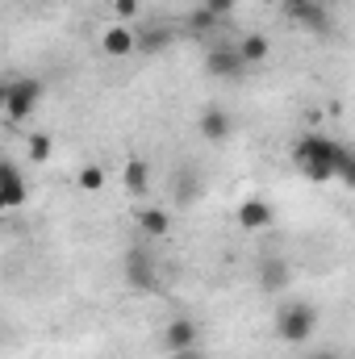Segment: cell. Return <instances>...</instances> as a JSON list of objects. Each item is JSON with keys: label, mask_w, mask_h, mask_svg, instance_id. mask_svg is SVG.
<instances>
[{"label": "cell", "mask_w": 355, "mask_h": 359, "mask_svg": "<svg viewBox=\"0 0 355 359\" xmlns=\"http://www.w3.org/2000/svg\"><path fill=\"white\" fill-rule=\"evenodd\" d=\"M335 155H339V138H330V134H322V130L301 134V138L293 142V163H297V172L305 180H314V184L335 180Z\"/></svg>", "instance_id": "obj_1"}, {"label": "cell", "mask_w": 355, "mask_h": 359, "mask_svg": "<svg viewBox=\"0 0 355 359\" xmlns=\"http://www.w3.org/2000/svg\"><path fill=\"white\" fill-rule=\"evenodd\" d=\"M276 339L288 347H301L318 334V309L309 301H280L276 305Z\"/></svg>", "instance_id": "obj_2"}, {"label": "cell", "mask_w": 355, "mask_h": 359, "mask_svg": "<svg viewBox=\"0 0 355 359\" xmlns=\"http://www.w3.org/2000/svg\"><path fill=\"white\" fill-rule=\"evenodd\" d=\"M121 280H126V288L130 292H159L163 288V271H159V259H155V251L151 247H130L126 255H121Z\"/></svg>", "instance_id": "obj_3"}, {"label": "cell", "mask_w": 355, "mask_h": 359, "mask_svg": "<svg viewBox=\"0 0 355 359\" xmlns=\"http://www.w3.org/2000/svg\"><path fill=\"white\" fill-rule=\"evenodd\" d=\"M42 96H46V84H42V80H34V76H17V80H8L4 113H0V117H8L13 126H21V121H29V117L38 113Z\"/></svg>", "instance_id": "obj_4"}, {"label": "cell", "mask_w": 355, "mask_h": 359, "mask_svg": "<svg viewBox=\"0 0 355 359\" xmlns=\"http://www.w3.org/2000/svg\"><path fill=\"white\" fill-rule=\"evenodd\" d=\"M205 72L213 76V80H230V84H239L251 67L243 63V55H239V46H226V42H213V46H205Z\"/></svg>", "instance_id": "obj_5"}, {"label": "cell", "mask_w": 355, "mask_h": 359, "mask_svg": "<svg viewBox=\"0 0 355 359\" xmlns=\"http://www.w3.org/2000/svg\"><path fill=\"white\" fill-rule=\"evenodd\" d=\"M196 130H201V138L205 142H230V134H234V117L222 109V104H205L201 113H196Z\"/></svg>", "instance_id": "obj_6"}, {"label": "cell", "mask_w": 355, "mask_h": 359, "mask_svg": "<svg viewBox=\"0 0 355 359\" xmlns=\"http://www.w3.org/2000/svg\"><path fill=\"white\" fill-rule=\"evenodd\" d=\"M188 347H201V326L188 313H180L163 326V351L176 355V351H188Z\"/></svg>", "instance_id": "obj_7"}, {"label": "cell", "mask_w": 355, "mask_h": 359, "mask_svg": "<svg viewBox=\"0 0 355 359\" xmlns=\"http://www.w3.org/2000/svg\"><path fill=\"white\" fill-rule=\"evenodd\" d=\"M255 280H260L264 292H284V288L293 284V268H288L284 255H260V264H255Z\"/></svg>", "instance_id": "obj_8"}, {"label": "cell", "mask_w": 355, "mask_h": 359, "mask_svg": "<svg viewBox=\"0 0 355 359\" xmlns=\"http://www.w3.org/2000/svg\"><path fill=\"white\" fill-rule=\"evenodd\" d=\"M284 8H288V17H293L297 25H305V29H314V34H330V29H335L322 0H288Z\"/></svg>", "instance_id": "obj_9"}, {"label": "cell", "mask_w": 355, "mask_h": 359, "mask_svg": "<svg viewBox=\"0 0 355 359\" xmlns=\"http://www.w3.org/2000/svg\"><path fill=\"white\" fill-rule=\"evenodd\" d=\"M0 192H4V201H8V209H21V205L29 201V188H25L21 168H17L13 159H0Z\"/></svg>", "instance_id": "obj_10"}, {"label": "cell", "mask_w": 355, "mask_h": 359, "mask_svg": "<svg viewBox=\"0 0 355 359\" xmlns=\"http://www.w3.org/2000/svg\"><path fill=\"white\" fill-rule=\"evenodd\" d=\"M100 50H105L109 59H130V55H134V29H126L121 21L109 25V29L100 34Z\"/></svg>", "instance_id": "obj_11"}, {"label": "cell", "mask_w": 355, "mask_h": 359, "mask_svg": "<svg viewBox=\"0 0 355 359\" xmlns=\"http://www.w3.org/2000/svg\"><path fill=\"white\" fill-rule=\"evenodd\" d=\"M272 222H276V213H272V205L260 201V196H247V201L239 205V226H243V230H264Z\"/></svg>", "instance_id": "obj_12"}, {"label": "cell", "mask_w": 355, "mask_h": 359, "mask_svg": "<svg viewBox=\"0 0 355 359\" xmlns=\"http://www.w3.org/2000/svg\"><path fill=\"white\" fill-rule=\"evenodd\" d=\"M121 184H126V192H147L151 188V163L147 159H138V155H130L126 163H121Z\"/></svg>", "instance_id": "obj_13"}, {"label": "cell", "mask_w": 355, "mask_h": 359, "mask_svg": "<svg viewBox=\"0 0 355 359\" xmlns=\"http://www.w3.org/2000/svg\"><path fill=\"white\" fill-rule=\"evenodd\" d=\"M172 29L168 25H155V29H147V34H134V55L142 50V55H159V50H168L172 46Z\"/></svg>", "instance_id": "obj_14"}, {"label": "cell", "mask_w": 355, "mask_h": 359, "mask_svg": "<svg viewBox=\"0 0 355 359\" xmlns=\"http://www.w3.org/2000/svg\"><path fill=\"white\" fill-rule=\"evenodd\" d=\"M138 230H142L147 238H168L172 217H168L163 209H142V213H138Z\"/></svg>", "instance_id": "obj_15"}, {"label": "cell", "mask_w": 355, "mask_h": 359, "mask_svg": "<svg viewBox=\"0 0 355 359\" xmlns=\"http://www.w3.org/2000/svg\"><path fill=\"white\" fill-rule=\"evenodd\" d=\"M239 55H243V63H247V67L264 63L267 55H272V42H267V34H247V38L239 42Z\"/></svg>", "instance_id": "obj_16"}, {"label": "cell", "mask_w": 355, "mask_h": 359, "mask_svg": "<svg viewBox=\"0 0 355 359\" xmlns=\"http://www.w3.org/2000/svg\"><path fill=\"white\" fill-rule=\"evenodd\" d=\"M335 180L343 184V188H351L355 184V155L347 142H339V155H335Z\"/></svg>", "instance_id": "obj_17"}, {"label": "cell", "mask_w": 355, "mask_h": 359, "mask_svg": "<svg viewBox=\"0 0 355 359\" xmlns=\"http://www.w3.org/2000/svg\"><path fill=\"white\" fill-rule=\"evenodd\" d=\"M51 151H55L51 134H29V138H25V155H29L34 163H46V159H51Z\"/></svg>", "instance_id": "obj_18"}, {"label": "cell", "mask_w": 355, "mask_h": 359, "mask_svg": "<svg viewBox=\"0 0 355 359\" xmlns=\"http://www.w3.org/2000/svg\"><path fill=\"white\" fill-rule=\"evenodd\" d=\"M217 25H222V21H217V17H209V13H205V8H196V13H192V17H188V25H184V29H188V34H192V38H205V34H209V29H217Z\"/></svg>", "instance_id": "obj_19"}, {"label": "cell", "mask_w": 355, "mask_h": 359, "mask_svg": "<svg viewBox=\"0 0 355 359\" xmlns=\"http://www.w3.org/2000/svg\"><path fill=\"white\" fill-rule=\"evenodd\" d=\"M80 188H84V192H100V188H105V168H80Z\"/></svg>", "instance_id": "obj_20"}, {"label": "cell", "mask_w": 355, "mask_h": 359, "mask_svg": "<svg viewBox=\"0 0 355 359\" xmlns=\"http://www.w3.org/2000/svg\"><path fill=\"white\" fill-rule=\"evenodd\" d=\"M201 8H205L209 17H217V21H226V17H230V13L239 8V0H205Z\"/></svg>", "instance_id": "obj_21"}, {"label": "cell", "mask_w": 355, "mask_h": 359, "mask_svg": "<svg viewBox=\"0 0 355 359\" xmlns=\"http://www.w3.org/2000/svg\"><path fill=\"white\" fill-rule=\"evenodd\" d=\"M138 0H113V13H117V21H130V17H138Z\"/></svg>", "instance_id": "obj_22"}, {"label": "cell", "mask_w": 355, "mask_h": 359, "mask_svg": "<svg viewBox=\"0 0 355 359\" xmlns=\"http://www.w3.org/2000/svg\"><path fill=\"white\" fill-rule=\"evenodd\" d=\"M305 359H343V355H339L335 347H318V351H309Z\"/></svg>", "instance_id": "obj_23"}, {"label": "cell", "mask_w": 355, "mask_h": 359, "mask_svg": "<svg viewBox=\"0 0 355 359\" xmlns=\"http://www.w3.org/2000/svg\"><path fill=\"white\" fill-rule=\"evenodd\" d=\"M172 359H205V355H201V347H188V351H176Z\"/></svg>", "instance_id": "obj_24"}, {"label": "cell", "mask_w": 355, "mask_h": 359, "mask_svg": "<svg viewBox=\"0 0 355 359\" xmlns=\"http://www.w3.org/2000/svg\"><path fill=\"white\" fill-rule=\"evenodd\" d=\"M4 92H8V80H0V113H4Z\"/></svg>", "instance_id": "obj_25"}, {"label": "cell", "mask_w": 355, "mask_h": 359, "mask_svg": "<svg viewBox=\"0 0 355 359\" xmlns=\"http://www.w3.org/2000/svg\"><path fill=\"white\" fill-rule=\"evenodd\" d=\"M4 213H8V201H4V192H0V217H4Z\"/></svg>", "instance_id": "obj_26"}, {"label": "cell", "mask_w": 355, "mask_h": 359, "mask_svg": "<svg viewBox=\"0 0 355 359\" xmlns=\"http://www.w3.org/2000/svg\"><path fill=\"white\" fill-rule=\"evenodd\" d=\"M0 343H4V339H0Z\"/></svg>", "instance_id": "obj_27"}, {"label": "cell", "mask_w": 355, "mask_h": 359, "mask_svg": "<svg viewBox=\"0 0 355 359\" xmlns=\"http://www.w3.org/2000/svg\"><path fill=\"white\" fill-rule=\"evenodd\" d=\"M284 4H288V0H284Z\"/></svg>", "instance_id": "obj_28"}]
</instances>
